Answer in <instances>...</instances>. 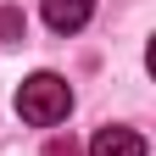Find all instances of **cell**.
Here are the masks:
<instances>
[{
	"label": "cell",
	"mask_w": 156,
	"mask_h": 156,
	"mask_svg": "<svg viewBox=\"0 0 156 156\" xmlns=\"http://www.w3.org/2000/svg\"><path fill=\"white\" fill-rule=\"evenodd\" d=\"M17 112H23V123H34V128L62 123V117L73 112L67 78H56V73H34V78H23V89H17Z\"/></svg>",
	"instance_id": "cell-1"
},
{
	"label": "cell",
	"mask_w": 156,
	"mask_h": 156,
	"mask_svg": "<svg viewBox=\"0 0 156 156\" xmlns=\"http://www.w3.org/2000/svg\"><path fill=\"white\" fill-rule=\"evenodd\" d=\"M89 156H145V134L112 123V128H101V134L89 140Z\"/></svg>",
	"instance_id": "cell-2"
},
{
	"label": "cell",
	"mask_w": 156,
	"mask_h": 156,
	"mask_svg": "<svg viewBox=\"0 0 156 156\" xmlns=\"http://www.w3.org/2000/svg\"><path fill=\"white\" fill-rule=\"evenodd\" d=\"M95 17V0H45V23L56 34H78Z\"/></svg>",
	"instance_id": "cell-3"
},
{
	"label": "cell",
	"mask_w": 156,
	"mask_h": 156,
	"mask_svg": "<svg viewBox=\"0 0 156 156\" xmlns=\"http://www.w3.org/2000/svg\"><path fill=\"white\" fill-rule=\"evenodd\" d=\"M0 39H6V45H23V11H17V6L0 11Z\"/></svg>",
	"instance_id": "cell-4"
},
{
	"label": "cell",
	"mask_w": 156,
	"mask_h": 156,
	"mask_svg": "<svg viewBox=\"0 0 156 156\" xmlns=\"http://www.w3.org/2000/svg\"><path fill=\"white\" fill-rule=\"evenodd\" d=\"M45 156H84V145H78V140H50Z\"/></svg>",
	"instance_id": "cell-5"
}]
</instances>
